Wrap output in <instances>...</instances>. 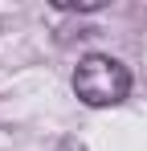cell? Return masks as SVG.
I'll use <instances>...</instances> for the list:
<instances>
[{"label":"cell","instance_id":"cell-1","mask_svg":"<svg viewBox=\"0 0 147 151\" xmlns=\"http://www.w3.org/2000/svg\"><path fill=\"white\" fill-rule=\"evenodd\" d=\"M74 94L86 106H115L131 94V70L106 53H90L74 70Z\"/></svg>","mask_w":147,"mask_h":151}]
</instances>
